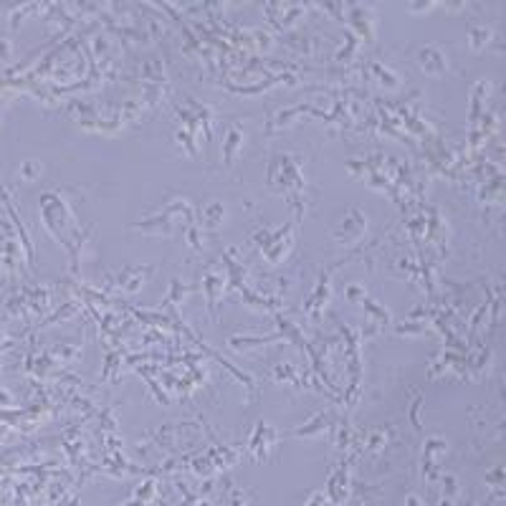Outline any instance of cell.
Masks as SVG:
<instances>
[{"instance_id": "6da1fadb", "label": "cell", "mask_w": 506, "mask_h": 506, "mask_svg": "<svg viewBox=\"0 0 506 506\" xmlns=\"http://www.w3.org/2000/svg\"><path fill=\"white\" fill-rule=\"evenodd\" d=\"M274 443H276V431L268 423L258 420L256 431L251 433V443H248V449H251V453H253V458H256V461L266 458V451L271 449Z\"/></svg>"}, {"instance_id": "7a4b0ae2", "label": "cell", "mask_w": 506, "mask_h": 506, "mask_svg": "<svg viewBox=\"0 0 506 506\" xmlns=\"http://www.w3.org/2000/svg\"><path fill=\"white\" fill-rule=\"evenodd\" d=\"M443 451H446V443L438 441V438H431V441L425 443V449H423V473L428 478H436L438 461H441Z\"/></svg>"}, {"instance_id": "3957f363", "label": "cell", "mask_w": 506, "mask_h": 506, "mask_svg": "<svg viewBox=\"0 0 506 506\" xmlns=\"http://www.w3.org/2000/svg\"><path fill=\"white\" fill-rule=\"evenodd\" d=\"M418 64L423 71H428V74H441L443 69H446V56H443L438 48L428 46V48H420L418 53Z\"/></svg>"}, {"instance_id": "277c9868", "label": "cell", "mask_w": 506, "mask_h": 506, "mask_svg": "<svg viewBox=\"0 0 506 506\" xmlns=\"http://www.w3.org/2000/svg\"><path fill=\"white\" fill-rule=\"evenodd\" d=\"M365 228H367V218L362 216L357 223H352V210H349V216L344 218V221L339 223L337 231H334V238L337 241H355V238H360Z\"/></svg>"}, {"instance_id": "5b68a950", "label": "cell", "mask_w": 506, "mask_h": 506, "mask_svg": "<svg viewBox=\"0 0 506 506\" xmlns=\"http://www.w3.org/2000/svg\"><path fill=\"white\" fill-rule=\"evenodd\" d=\"M326 423H329V413H319L312 423H307L304 428H299V431H294L297 436H317V433L326 431Z\"/></svg>"}, {"instance_id": "8992f818", "label": "cell", "mask_w": 506, "mask_h": 506, "mask_svg": "<svg viewBox=\"0 0 506 506\" xmlns=\"http://www.w3.org/2000/svg\"><path fill=\"white\" fill-rule=\"evenodd\" d=\"M241 142V132L236 127L231 129V134H228V142H226V160L233 158V152H236V147H238Z\"/></svg>"}]
</instances>
